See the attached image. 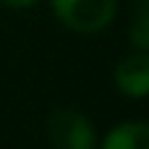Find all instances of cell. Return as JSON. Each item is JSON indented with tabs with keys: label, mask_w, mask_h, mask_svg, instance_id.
Here are the masks:
<instances>
[{
	"label": "cell",
	"mask_w": 149,
	"mask_h": 149,
	"mask_svg": "<svg viewBox=\"0 0 149 149\" xmlns=\"http://www.w3.org/2000/svg\"><path fill=\"white\" fill-rule=\"evenodd\" d=\"M52 10L63 26L79 34L107 29L118 13V0H52Z\"/></svg>",
	"instance_id": "cell-1"
},
{
	"label": "cell",
	"mask_w": 149,
	"mask_h": 149,
	"mask_svg": "<svg viewBox=\"0 0 149 149\" xmlns=\"http://www.w3.org/2000/svg\"><path fill=\"white\" fill-rule=\"evenodd\" d=\"M45 134L50 139L52 149H94L97 134L92 120L73 110V107H58L47 115Z\"/></svg>",
	"instance_id": "cell-2"
},
{
	"label": "cell",
	"mask_w": 149,
	"mask_h": 149,
	"mask_svg": "<svg viewBox=\"0 0 149 149\" xmlns=\"http://www.w3.org/2000/svg\"><path fill=\"white\" fill-rule=\"evenodd\" d=\"M115 86L123 97H149V50H136L115 65Z\"/></svg>",
	"instance_id": "cell-3"
},
{
	"label": "cell",
	"mask_w": 149,
	"mask_h": 149,
	"mask_svg": "<svg viewBox=\"0 0 149 149\" xmlns=\"http://www.w3.org/2000/svg\"><path fill=\"white\" fill-rule=\"evenodd\" d=\"M102 149H149V123H118L102 141Z\"/></svg>",
	"instance_id": "cell-4"
},
{
	"label": "cell",
	"mask_w": 149,
	"mask_h": 149,
	"mask_svg": "<svg viewBox=\"0 0 149 149\" xmlns=\"http://www.w3.org/2000/svg\"><path fill=\"white\" fill-rule=\"evenodd\" d=\"M128 39L136 50H149V0H134V21Z\"/></svg>",
	"instance_id": "cell-5"
},
{
	"label": "cell",
	"mask_w": 149,
	"mask_h": 149,
	"mask_svg": "<svg viewBox=\"0 0 149 149\" xmlns=\"http://www.w3.org/2000/svg\"><path fill=\"white\" fill-rule=\"evenodd\" d=\"M3 5H8V8H34L37 3H42V0H0Z\"/></svg>",
	"instance_id": "cell-6"
}]
</instances>
